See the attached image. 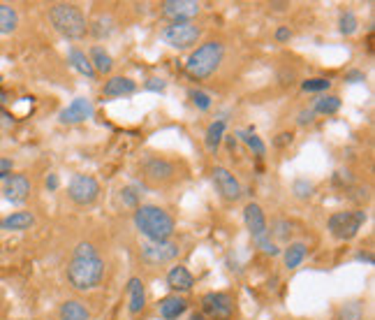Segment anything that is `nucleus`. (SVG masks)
I'll return each instance as SVG.
<instances>
[{"label":"nucleus","mask_w":375,"mask_h":320,"mask_svg":"<svg viewBox=\"0 0 375 320\" xmlns=\"http://www.w3.org/2000/svg\"><path fill=\"white\" fill-rule=\"evenodd\" d=\"M243 223H246V228H248L255 244L265 242V239L271 237L267 216H265V211H262V207L258 202H248L243 207Z\"/></svg>","instance_id":"9"},{"label":"nucleus","mask_w":375,"mask_h":320,"mask_svg":"<svg viewBox=\"0 0 375 320\" xmlns=\"http://www.w3.org/2000/svg\"><path fill=\"white\" fill-rule=\"evenodd\" d=\"M58 316H61V320H91V311L84 302L68 300L61 304Z\"/></svg>","instance_id":"21"},{"label":"nucleus","mask_w":375,"mask_h":320,"mask_svg":"<svg viewBox=\"0 0 375 320\" xmlns=\"http://www.w3.org/2000/svg\"><path fill=\"white\" fill-rule=\"evenodd\" d=\"M271 7L274 10H283V7H287V3H271Z\"/></svg>","instance_id":"48"},{"label":"nucleus","mask_w":375,"mask_h":320,"mask_svg":"<svg viewBox=\"0 0 375 320\" xmlns=\"http://www.w3.org/2000/svg\"><path fill=\"white\" fill-rule=\"evenodd\" d=\"M134 91H137V82H132L130 77H111L102 86L105 98H123V95H132Z\"/></svg>","instance_id":"16"},{"label":"nucleus","mask_w":375,"mask_h":320,"mask_svg":"<svg viewBox=\"0 0 375 320\" xmlns=\"http://www.w3.org/2000/svg\"><path fill=\"white\" fill-rule=\"evenodd\" d=\"M89 33H93V37H98V39L109 37L114 33V19L107 17V14H100L93 23H89Z\"/></svg>","instance_id":"28"},{"label":"nucleus","mask_w":375,"mask_h":320,"mask_svg":"<svg viewBox=\"0 0 375 320\" xmlns=\"http://www.w3.org/2000/svg\"><path fill=\"white\" fill-rule=\"evenodd\" d=\"M141 172L151 183H167L177 177V165L172 160L160 158V156H151L141 163Z\"/></svg>","instance_id":"12"},{"label":"nucleus","mask_w":375,"mask_h":320,"mask_svg":"<svg viewBox=\"0 0 375 320\" xmlns=\"http://www.w3.org/2000/svg\"><path fill=\"white\" fill-rule=\"evenodd\" d=\"M127 302H130V314L137 316L146 307V290H144V281L139 276H132L127 281Z\"/></svg>","instance_id":"18"},{"label":"nucleus","mask_w":375,"mask_h":320,"mask_svg":"<svg viewBox=\"0 0 375 320\" xmlns=\"http://www.w3.org/2000/svg\"><path fill=\"white\" fill-rule=\"evenodd\" d=\"M366 223V211L355 209V211H336L326 223V228L341 242H350L359 235V228Z\"/></svg>","instance_id":"6"},{"label":"nucleus","mask_w":375,"mask_h":320,"mask_svg":"<svg viewBox=\"0 0 375 320\" xmlns=\"http://www.w3.org/2000/svg\"><path fill=\"white\" fill-rule=\"evenodd\" d=\"M310 109H313V114L331 116V114H336V111L341 109V98H338V95H331V93H322V95H317V98L313 100Z\"/></svg>","instance_id":"23"},{"label":"nucleus","mask_w":375,"mask_h":320,"mask_svg":"<svg viewBox=\"0 0 375 320\" xmlns=\"http://www.w3.org/2000/svg\"><path fill=\"white\" fill-rule=\"evenodd\" d=\"M236 135H239V137H241L246 144H248V149H250L258 158H265V156H267V144L262 142V137H258V135H255L253 130H239Z\"/></svg>","instance_id":"29"},{"label":"nucleus","mask_w":375,"mask_h":320,"mask_svg":"<svg viewBox=\"0 0 375 320\" xmlns=\"http://www.w3.org/2000/svg\"><path fill=\"white\" fill-rule=\"evenodd\" d=\"M292 142H294V133L292 130H285V133L276 135V137H274V147L276 149H285V147H290Z\"/></svg>","instance_id":"39"},{"label":"nucleus","mask_w":375,"mask_h":320,"mask_svg":"<svg viewBox=\"0 0 375 320\" xmlns=\"http://www.w3.org/2000/svg\"><path fill=\"white\" fill-rule=\"evenodd\" d=\"M274 235H276V239H281V242H290L292 223L285 221V219H278V221L274 223Z\"/></svg>","instance_id":"36"},{"label":"nucleus","mask_w":375,"mask_h":320,"mask_svg":"<svg viewBox=\"0 0 375 320\" xmlns=\"http://www.w3.org/2000/svg\"><path fill=\"white\" fill-rule=\"evenodd\" d=\"M68 61H70V66L79 72V75H84V77H89V79L98 77V75H95L93 66H91V59L86 56V51H82V49H70V51H68Z\"/></svg>","instance_id":"24"},{"label":"nucleus","mask_w":375,"mask_h":320,"mask_svg":"<svg viewBox=\"0 0 375 320\" xmlns=\"http://www.w3.org/2000/svg\"><path fill=\"white\" fill-rule=\"evenodd\" d=\"M163 42L170 44L172 49H190V47H195L199 42V37H202V28L197 26L193 21H174L170 26L163 28Z\"/></svg>","instance_id":"5"},{"label":"nucleus","mask_w":375,"mask_h":320,"mask_svg":"<svg viewBox=\"0 0 375 320\" xmlns=\"http://www.w3.org/2000/svg\"><path fill=\"white\" fill-rule=\"evenodd\" d=\"M10 98H12V95H10V93H7V91H3V89H0V111H3V109L7 107V102H10Z\"/></svg>","instance_id":"46"},{"label":"nucleus","mask_w":375,"mask_h":320,"mask_svg":"<svg viewBox=\"0 0 375 320\" xmlns=\"http://www.w3.org/2000/svg\"><path fill=\"white\" fill-rule=\"evenodd\" d=\"M100 195V183L91 174H75L70 179L68 186V197L79 207H89L93 204Z\"/></svg>","instance_id":"7"},{"label":"nucleus","mask_w":375,"mask_h":320,"mask_svg":"<svg viewBox=\"0 0 375 320\" xmlns=\"http://www.w3.org/2000/svg\"><path fill=\"white\" fill-rule=\"evenodd\" d=\"M144 89L146 91H153V93H163L165 89H167V82L165 79H160V77H151L146 84H144Z\"/></svg>","instance_id":"40"},{"label":"nucleus","mask_w":375,"mask_h":320,"mask_svg":"<svg viewBox=\"0 0 375 320\" xmlns=\"http://www.w3.org/2000/svg\"><path fill=\"white\" fill-rule=\"evenodd\" d=\"M46 188H49V190L58 188V174H49V177H46Z\"/></svg>","instance_id":"45"},{"label":"nucleus","mask_w":375,"mask_h":320,"mask_svg":"<svg viewBox=\"0 0 375 320\" xmlns=\"http://www.w3.org/2000/svg\"><path fill=\"white\" fill-rule=\"evenodd\" d=\"M338 30L343 35H355L359 30V19L355 17V12H343L338 19Z\"/></svg>","instance_id":"32"},{"label":"nucleus","mask_w":375,"mask_h":320,"mask_svg":"<svg viewBox=\"0 0 375 320\" xmlns=\"http://www.w3.org/2000/svg\"><path fill=\"white\" fill-rule=\"evenodd\" d=\"M33 226H35V216L30 211H14L0 221V230H7V232H23V230H30Z\"/></svg>","instance_id":"19"},{"label":"nucleus","mask_w":375,"mask_h":320,"mask_svg":"<svg viewBox=\"0 0 375 320\" xmlns=\"http://www.w3.org/2000/svg\"><path fill=\"white\" fill-rule=\"evenodd\" d=\"M333 183L341 188H350L355 183V177L350 170H336V174H333Z\"/></svg>","instance_id":"37"},{"label":"nucleus","mask_w":375,"mask_h":320,"mask_svg":"<svg viewBox=\"0 0 375 320\" xmlns=\"http://www.w3.org/2000/svg\"><path fill=\"white\" fill-rule=\"evenodd\" d=\"M234 311V300L227 293H206L202 297V314L213 320H227Z\"/></svg>","instance_id":"11"},{"label":"nucleus","mask_w":375,"mask_h":320,"mask_svg":"<svg viewBox=\"0 0 375 320\" xmlns=\"http://www.w3.org/2000/svg\"><path fill=\"white\" fill-rule=\"evenodd\" d=\"M313 190H315V186L308 179H297L292 183V193L297 199H308L310 195H313Z\"/></svg>","instance_id":"33"},{"label":"nucleus","mask_w":375,"mask_h":320,"mask_svg":"<svg viewBox=\"0 0 375 320\" xmlns=\"http://www.w3.org/2000/svg\"><path fill=\"white\" fill-rule=\"evenodd\" d=\"M211 179H213V186L220 193L222 199H227V202H236V199H241V195H243L241 183H239V179L227 170V167H213Z\"/></svg>","instance_id":"10"},{"label":"nucleus","mask_w":375,"mask_h":320,"mask_svg":"<svg viewBox=\"0 0 375 320\" xmlns=\"http://www.w3.org/2000/svg\"><path fill=\"white\" fill-rule=\"evenodd\" d=\"M0 86H3V75H0Z\"/></svg>","instance_id":"49"},{"label":"nucleus","mask_w":375,"mask_h":320,"mask_svg":"<svg viewBox=\"0 0 375 320\" xmlns=\"http://www.w3.org/2000/svg\"><path fill=\"white\" fill-rule=\"evenodd\" d=\"M222 56H225V47L218 39H209V42L199 44L197 49L188 56L186 72L193 79H206L211 77L215 70L220 68Z\"/></svg>","instance_id":"4"},{"label":"nucleus","mask_w":375,"mask_h":320,"mask_svg":"<svg viewBox=\"0 0 375 320\" xmlns=\"http://www.w3.org/2000/svg\"><path fill=\"white\" fill-rule=\"evenodd\" d=\"M19 28V12L12 5L0 3V35H12Z\"/></svg>","instance_id":"25"},{"label":"nucleus","mask_w":375,"mask_h":320,"mask_svg":"<svg viewBox=\"0 0 375 320\" xmlns=\"http://www.w3.org/2000/svg\"><path fill=\"white\" fill-rule=\"evenodd\" d=\"M306 253H308V249H306V244H301V242H294V244H290L287 249L283 251V262H285V267L287 269H297L301 262L306 260Z\"/></svg>","instance_id":"27"},{"label":"nucleus","mask_w":375,"mask_h":320,"mask_svg":"<svg viewBox=\"0 0 375 320\" xmlns=\"http://www.w3.org/2000/svg\"><path fill=\"white\" fill-rule=\"evenodd\" d=\"M91 255H98L95 246L91 242H82V244H77L75 255H72V258H91Z\"/></svg>","instance_id":"38"},{"label":"nucleus","mask_w":375,"mask_h":320,"mask_svg":"<svg viewBox=\"0 0 375 320\" xmlns=\"http://www.w3.org/2000/svg\"><path fill=\"white\" fill-rule=\"evenodd\" d=\"M331 89V79L326 77H313V79H306L304 84H301V91L304 93H326Z\"/></svg>","instance_id":"31"},{"label":"nucleus","mask_w":375,"mask_h":320,"mask_svg":"<svg viewBox=\"0 0 375 320\" xmlns=\"http://www.w3.org/2000/svg\"><path fill=\"white\" fill-rule=\"evenodd\" d=\"M276 39H278V42H290V39H292V30L287 28V26H281V28L276 30Z\"/></svg>","instance_id":"43"},{"label":"nucleus","mask_w":375,"mask_h":320,"mask_svg":"<svg viewBox=\"0 0 375 320\" xmlns=\"http://www.w3.org/2000/svg\"><path fill=\"white\" fill-rule=\"evenodd\" d=\"M91 66H93V70H95V75H109L111 70H114V59H111V56L102 49V47H93L91 49Z\"/></svg>","instance_id":"26"},{"label":"nucleus","mask_w":375,"mask_h":320,"mask_svg":"<svg viewBox=\"0 0 375 320\" xmlns=\"http://www.w3.org/2000/svg\"><path fill=\"white\" fill-rule=\"evenodd\" d=\"M315 121V114H313V109L306 107V109H301L299 114H297V123L299 125H310Z\"/></svg>","instance_id":"42"},{"label":"nucleus","mask_w":375,"mask_h":320,"mask_svg":"<svg viewBox=\"0 0 375 320\" xmlns=\"http://www.w3.org/2000/svg\"><path fill=\"white\" fill-rule=\"evenodd\" d=\"M139 199H141V193L134 186H125V188H121V202L125 204V207H134L137 209L139 207Z\"/></svg>","instance_id":"35"},{"label":"nucleus","mask_w":375,"mask_h":320,"mask_svg":"<svg viewBox=\"0 0 375 320\" xmlns=\"http://www.w3.org/2000/svg\"><path fill=\"white\" fill-rule=\"evenodd\" d=\"M338 320H364V307L362 302H345L336 314Z\"/></svg>","instance_id":"30"},{"label":"nucleus","mask_w":375,"mask_h":320,"mask_svg":"<svg viewBox=\"0 0 375 320\" xmlns=\"http://www.w3.org/2000/svg\"><path fill=\"white\" fill-rule=\"evenodd\" d=\"M12 172H14L12 158H0V181H5Z\"/></svg>","instance_id":"41"},{"label":"nucleus","mask_w":375,"mask_h":320,"mask_svg":"<svg viewBox=\"0 0 375 320\" xmlns=\"http://www.w3.org/2000/svg\"><path fill=\"white\" fill-rule=\"evenodd\" d=\"M158 311L165 320H177L188 311V302L179 297V295H170V297H163L158 304Z\"/></svg>","instance_id":"20"},{"label":"nucleus","mask_w":375,"mask_h":320,"mask_svg":"<svg viewBox=\"0 0 375 320\" xmlns=\"http://www.w3.org/2000/svg\"><path fill=\"white\" fill-rule=\"evenodd\" d=\"M167 285H170L177 295L179 293H190V290H193V285H195V278L188 271V267L177 265V267L170 269V274H167Z\"/></svg>","instance_id":"17"},{"label":"nucleus","mask_w":375,"mask_h":320,"mask_svg":"<svg viewBox=\"0 0 375 320\" xmlns=\"http://www.w3.org/2000/svg\"><path fill=\"white\" fill-rule=\"evenodd\" d=\"M134 228H137L148 242H165L174 235L177 223L170 211L158 204H139L134 209Z\"/></svg>","instance_id":"1"},{"label":"nucleus","mask_w":375,"mask_h":320,"mask_svg":"<svg viewBox=\"0 0 375 320\" xmlns=\"http://www.w3.org/2000/svg\"><path fill=\"white\" fill-rule=\"evenodd\" d=\"M93 111H95V107H93V102L89 98H75L65 109L61 111L58 118H61V123H68V125L84 123V121H89V118L93 116Z\"/></svg>","instance_id":"15"},{"label":"nucleus","mask_w":375,"mask_h":320,"mask_svg":"<svg viewBox=\"0 0 375 320\" xmlns=\"http://www.w3.org/2000/svg\"><path fill=\"white\" fill-rule=\"evenodd\" d=\"M141 260L151 262V265H165V262H172L179 258L181 246L172 239H165V242H146L141 244Z\"/></svg>","instance_id":"8"},{"label":"nucleus","mask_w":375,"mask_h":320,"mask_svg":"<svg viewBox=\"0 0 375 320\" xmlns=\"http://www.w3.org/2000/svg\"><path fill=\"white\" fill-rule=\"evenodd\" d=\"M49 21L63 37L68 39H82L89 33V21L82 7L72 3H56L49 7Z\"/></svg>","instance_id":"2"},{"label":"nucleus","mask_w":375,"mask_h":320,"mask_svg":"<svg viewBox=\"0 0 375 320\" xmlns=\"http://www.w3.org/2000/svg\"><path fill=\"white\" fill-rule=\"evenodd\" d=\"M225 128H227L225 118H218V121L209 123V128H206L204 144H206V151H209V154H215L222 144V140H225Z\"/></svg>","instance_id":"22"},{"label":"nucleus","mask_w":375,"mask_h":320,"mask_svg":"<svg viewBox=\"0 0 375 320\" xmlns=\"http://www.w3.org/2000/svg\"><path fill=\"white\" fill-rule=\"evenodd\" d=\"M188 320H209V318H206L204 314H193V316H190Z\"/></svg>","instance_id":"47"},{"label":"nucleus","mask_w":375,"mask_h":320,"mask_svg":"<svg viewBox=\"0 0 375 320\" xmlns=\"http://www.w3.org/2000/svg\"><path fill=\"white\" fill-rule=\"evenodd\" d=\"M105 276V260L100 255L91 258H72L68 265V281L75 290H93Z\"/></svg>","instance_id":"3"},{"label":"nucleus","mask_w":375,"mask_h":320,"mask_svg":"<svg viewBox=\"0 0 375 320\" xmlns=\"http://www.w3.org/2000/svg\"><path fill=\"white\" fill-rule=\"evenodd\" d=\"M188 98L193 100V105H195L199 111H206V109H211V105H213L211 95H209V93H204V91H199V89H197V91H195V89L190 91V93H188Z\"/></svg>","instance_id":"34"},{"label":"nucleus","mask_w":375,"mask_h":320,"mask_svg":"<svg viewBox=\"0 0 375 320\" xmlns=\"http://www.w3.org/2000/svg\"><path fill=\"white\" fill-rule=\"evenodd\" d=\"M163 17L174 21H193L199 12H202V5L197 0H165L160 5Z\"/></svg>","instance_id":"13"},{"label":"nucleus","mask_w":375,"mask_h":320,"mask_svg":"<svg viewBox=\"0 0 375 320\" xmlns=\"http://www.w3.org/2000/svg\"><path fill=\"white\" fill-rule=\"evenodd\" d=\"M348 82H352V84H357V82H364V79H366V75H364V72H359V70H352V72H348Z\"/></svg>","instance_id":"44"},{"label":"nucleus","mask_w":375,"mask_h":320,"mask_svg":"<svg viewBox=\"0 0 375 320\" xmlns=\"http://www.w3.org/2000/svg\"><path fill=\"white\" fill-rule=\"evenodd\" d=\"M30 190H33V186H30V179L26 177V174L12 172L10 177L3 181V197L12 204L26 202V199L30 197Z\"/></svg>","instance_id":"14"}]
</instances>
